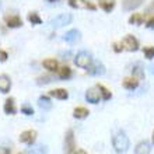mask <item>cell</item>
I'll return each mask as SVG.
<instances>
[{
    "mask_svg": "<svg viewBox=\"0 0 154 154\" xmlns=\"http://www.w3.org/2000/svg\"><path fill=\"white\" fill-rule=\"evenodd\" d=\"M11 88V80L10 77L6 76V74H2L0 76V91L3 94H7Z\"/></svg>",
    "mask_w": 154,
    "mask_h": 154,
    "instance_id": "cell-11",
    "label": "cell"
},
{
    "mask_svg": "<svg viewBox=\"0 0 154 154\" xmlns=\"http://www.w3.org/2000/svg\"><path fill=\"white\" fill-rule=\"evenodd\" d=\"M51 81H52V77H51V76H42V77H39V79H38L37 84H39V85L48 84V83H51Z\"/></svg>",
    "mask_w": 154,
    "mask_h": 154,
    "instance_id": "cell-28",
    "label": "cell"
},
{
    "mask_svg": "<svg viewBox=\"0 0 154 154\" xmlns=\"http://www.w3.org/2000/svg\"><path fill=\"white\" fill-rule=\"evenodd\" d=\"M88 73L93 74V76H101V74L105 73V67L100 62H94L93 65L88 67Z\"/></svg>",
    "mask_w": 154,
    "mask_h": 154,
    "instance_id": "cell-10",
    "label": "cell"
},
{
    "mask_svg": "<svg viewBox=\"0 0 154 154\" xmlns=\"http://www.w3.org/2000/svg\"><path fill=\"white\" fill-rule=\"evenodd\" d=\"M48 2H51V3H52V2H56V0H48Z\"/></svg>",
    "mask_w": 154,
    "mask_h": 154,
    "instance_id": "cell-37",
    "label": "cell"
},
{
    "mask_svg": "<svg viewBox=\"0 0 154 154\" xmlns=\"http://www.w3.org/2000/svg\"><path fill=\"white\" fill-rule=\"evenodd\" d=\"M129 23L130 24H134V25L143 24V16L142 14H133V16L129 18Z\"/></svg>",
    "mask_w": 154,
    "mask_h": 154,
    "instance_id": "cell-24",
    "label": "cell"
},
{
    "mask_svg": "<svg viewBox=\"0 0 154 154\" xmlns=\"http://www.w3.org/2000/svg\"><path fill=\"white\" fill-rule=\"evenodd\" d=\"M69 4L73 8H83V10H95V6L87 0H69Z\"/></svg>",
    "mask_w": 154,
    "mask_h": 154,
    "instance_id": "cell-5",
    "label": "cell"
},
{
    "mask_svg": "<svg viewBox=\"0 0 154 154\" xmlns=\"http://www.w3.org/2000/svg\"><path fill=\"white\" fill-rule=\"evenodd\" d=\"M132 72H133V76H136L137 79H143V76H144V73H143V70H142V67L139 65H136L132 69Z\"/></svg>",
    "mask_w": 154,
    "mask_h": 154,
    "instance_id": "cell-27",
    "label": "cell"
},
{
    "mask_svg": "<svg viewBox=\"0 0 154 154\" xmlns=\"http://www.w3.org/2000/svg\"><path fill=\"white\" fill-rule=\"evenodd\" d=\"M21 112L25 115H32L34 109H32V106H29V105H23L21 106Z\"/></svg>",
    "mask_w": 154,
    "mask_h": 154,
    "instance_id": "cell-30",
    "label": "cell"
},
{
    "mask_svg": "<svg viewBox=\"0 0 154 154\" xmlns=\"http://www.w3.org/2000/svg\"><path fill=\"white\" fill-rule=\"evenodd\" d=\"M6 23H7V27L10 28H18L23 25V21L18 16H11V17H7L6 18Z\"/></svg>",
    "mask_w": 154,
    "mask_h": 154,
    "instance_id": "cell-14",
    "label": "cell"
},
{
    "mask_svg": "<svg viewBox=\"0 0 154 154\" xmlns=\"http://www.w3.org/2000/svg\"><path fill=\"white\" fill-rule=\"evenodd\" d=\"M151 147L149 142H140L134 149V154H150Z\"/></svg>",
    "mask_w": 154,
    "mask_h": 154,
    "instance_id": "cell-13",
    "label": "cell"
},
{
    "mask_svg": "<svg viewBox=\"0 0 154 154\" xmlns=\"http://www.w3.org/2000/svg\"><path fill=\"white\" fill-rule=\"evenodd\" d=\"M98 90H100V93H101V95H102V98L104 100H109L112 95H111V93L108 91V90L104 87V85H98Z\"/></svg>",
    "mask_w": 154,
    "mask_h": 154,
    "instance_id": "cell-26",
    "label": "cell"
},
{
    "mask_svg": "<svg viewBox=\"0 0 154 154\" xmlns=\"http://www.w3.org/2000/svg\"><path fill=\"white\" fill-rule=\"evenodd\" d=\"M70 154H85L84 150H77V151H72Z\"/></svg>",
    "mask_w": 154,
    "mask_h": 154,
    "instance_id": "cell-35",
    "label": "cell"
},
{
    "mask_svg": "<svg viewBox=\"0 0 154 154\" xmlns=\"http://www.w3.org/2000/svg\"><path fill=\"white\" fill-rule=\"evenodd\" d=\"M0 154H10V150L6 147H0Z\"/></svg>",
    "mask_w": 154,
    "mask_h": 154,
    "instance_id": "cell-33",
    "label": "cell"
},
{
    "mask_svg": "<svg viewBox=\"0 0 154 154\" xmlns=\"http://www.w3.org/2000/svg\"><path fill=\"white\" fill-rule=\"evenodd\" d=\"M153 143H154V132H153Z\"/></svg>",
    "mask_w": 154,
    "mask_h": 154,
    "instance_id": "cell-38",
    "label": "cell"
},
{
    "mask_svg": "<svg viewBox=\"0 0 154 154\" xmlns=\"http://www.w3.org/2000/svg\"><path fill=\"white\" fill-rule=\"evenodd\" d=\"M150 73H154V65L150 66Z\"/></svg>",
    "mask_w": 154,
    "mask_h": 154,
    "instance_id": "cell-36",
    "label": "cell"
},
{
    "mask_svg": "<svg viewBox=\"0 0 154 154\" xmlns=\"http://www.w3.org/2000/svg\"><path fill=\"white\" fill-rule=\"evenodd\" d=\"M137 85H139V80L136 77H129V79L123 80V87L126 90H134L137 88Z\"/></svg>",
    "mask_w": 154,
    "mask_h": 154,
    "instance_id": "cell-17",
    "label": "cell"
},
{
    "mask_svg": "<svg viewBox=\"0 0 154 154\" xmlns=\"http://www.w3.org/2000/svg\"><path fill=\"white\" fill-rule=\"evenodd\" d=\"M28 20H29V23H32V24H35V25L42 24V20H41V17L38 16L37 13H31V14H28Z\"/></svg>",
    "mask_w": 154,
    "mask_h": 154,
    "instance_id": "cell-25",
    "label": "cell"
},
{
    "mask_svg": "<svg viewBox=\"0 0 154 154\" xmlns=\"http://www.w3.org/2000/svg\"><path fill=\"white\" fill-rule=\"evenodd\" d=\"M122 48L126 49V51H129V52H134V51L139 49V42L134 37L128 35V37H125L123 41H122Z\"/></svg>",
    "mask_w": 154,
    "mask_h": 154,
    "instance_id": "cell-4",
    "label": "cell"
},
{
    "mask_svg": "<svg viewBox=\"0 0 154 154\" xmlns=\"http://www.w3.org/2000/svg\"><path fill=\"white\" fill-rule=\"evenodd\" d=\"M144 56L147 57V59H153L154 57V48L153 46H149V48H144Z\"/></svg>",
    "mask_w": 154,
    "mask_h": 154,
    "instance_id": "cell-29",
    "label": "cell"
},
{
    "mask_svg": "<svg viewBox=\"0 0 154 154\" xmlns=\"http://www.w3.org/2000/svg\"><path fill=\"white\" fill-rule=\"evenodd\" d=\"M44 67L49 72H56L57 70V62L55 59H46L44 60Z\"/></svg>",
    "mask_w": 154,
    "mask_h": 154,
    "instance_id": "cell-21",
    "label": "cell"
},
{
    "mask_svg": "<svg viewBox=\"0 0 154 154\" xmlns=\"http://www.w3.org/2000/svg\"><path fill=\"white\" fill-rule=\"evenodd\" d=\"M37 139V132L35 130H27V132H23L20 136V142L21 143H27V144H34Z\"/></svg>",
    "mask_w": 154,
    "mask_h": 154,
    "instance_id": "cell-7",
    "label": "cell"
},
{
    "mask_svg": "<svg viewBox=\"0 0 154 154\" xmlns=\"http://www.w3.org/2000/svg\"><path fill=\"white\" fill-rule=\"evenodd\" d=\"M28 154H46L48 153V147L44 146V144H37V146H32L28 147V150H27Z\"/></svg>",
    "mask_w": 154,
    "mask_h": 154,
    "instance_id": "cell-15",
    "label": "cell"
},
{
    "mask_svg": "<svg viewBox=\"0 0 154 154\" xmlns=\"http://www.w3.org/2000/svg\"><path fill=\"white\" fill-rule=\"evenodd\" d=\"M80 38H81V35L77 29H70L69 32L65 34L63 39H65L66 42H69V44H76L77 41H80Z\"/></svg>",
    "mask_w": 154,
    "mask_h": 154,
    "instance_id": "cell-12",
    "label": "cell"
},
{
    "mask_svg": "<svg viewBox=\"0 0 154 154\" xmlns=\"http://www.w3.org/2000/svg\"><path fill=\"white\" fill-rule=\"evenodd\" d=\"M74 63H76V66L81 67V69H88L90 66H91V63H93V57H91V55L88 52L81 51L74 57Z\"/></svg>",
    "mask_w": 154,
    "mask_h": 154,
    "instance_id": "cell-3",
    "label": "cell"
},
{
    "mask_svg": "<svg viewBox=\"0 0 154 154\" xmlns=\"http://www.w3.org/2000/svg\"><path fill=\"white\" fill-rule=\"evenodd\" d=\"M7 57H8L7 52H4V51H0V62H6V60H7Z\"/></svg>",
    "mask_w": 154,
    "mask_h": 154,
    "instance_id": "cell-31",
    "label": "cell"
},
{
    "mask_svg": "<svg viewBox=\"0 0 154 154\" xmlns=\"http://www.w3.org/2000/svg\"><path fill=\"white\" fill-rule=\"evenodd\" d=\"M112 144L116 153H125L129 149V137L125 134V132L118 130L112 137Z\"/></svg>",
    "mask_w": 154,
    "mask_h": 154,
    "instance_id": "cell-1",
    "label": "cell"
},
{
    "mask_svg": "<svg viewBox=\"0 0 154 154\" xmlns=\"http://www.w3.org/2000/svg\"><path fill=\"white\" fill-rule=\"evenodd\" d=\"M144 0H123L122 2V7L125 11H132L134 8H137L139 6H142Z\"/></svg>",
    "mask_w": 154,
    "mask_h": 154,
    "instance_id": "cell-8",
    "label": "cell"
},
{
    "mask_svg": "<svg viewBox=\"0 0 154 154\" xmlns=\"http://www.w3.org/2000/svg\"><path fill=\"white\" fill-rule=\"evenodd\" d=\"M98 4H100V7H101L104 11L109 13V11H112L115 7V0H98Z\"/></svg>",
    "mask_w": 154,
    "mask_h": 154,
    "instance_id": "cell-16",
    "label": "cell"
},
{
    "mask_svg": "<svg viewBox=\"0 0 154 154\" xmlns=\"http://www.w3.org/2000/svg\"><path fill=\"white\" fill-rule=\"evenodd\" d=\"M51 95L55 97V98H57V100H66V98L69 97V93H67L65 88H57V90L51 91Z\"/></svg>",
    "mask_w": 154,
    "mask_h": 154,
    "instance_id": "cell-19",
    "label": "cell"
},
{
    "mask_svg": "<svg viewBox=\"0 0 154 154\" xmlns=\"http://www.w3.org/2000/svg\"><path fill=\"white\" fill-rule=\"evenodd\" d=\"M100 98H101V93H100V90L98 87H94V88H90L87 93H85V100L91 104H97L100 101Z\"/></svg>",
    "mask_w": 154,
    "mask_h": 154,
    "instance_id": "cell-6",
    "label": "cell"
},
{
    "mask_svg": "<svg viewBox=\"0 0 154 154\" xmlns=\"http://www.w3.org/2000/svg\"><path fill=\"white\" fill-rule=\"evenodd\" d=\"M72 20H73L72 14H69V13H63V14H59V16H56L55 18H52V20L49 21V25L55 29L62 28V27H65V25H69L70 23H72Z\"/></svg>",
    "mask_w": 154,
    "mask_h": 154,
    "instance_id": "cell-2",
    "label": "cell"
},
{
    "mask_svg": "<svg viewBox=\"0 0 154 154\" xmlns=\"http://www.w3.org/2000/svg\"><path fill=\"white\" fill-rule=\"evenodd\" d=\"M16 105H14V100L13 98H8L6 104H4V112L7 115H14L16 114Z\"/></svg>",
    "mask_w": 154,
    "mask_h": 154,
    "instance_id": "cell-18",
    "label": "cell"
},
{
    "mask_svg": "<svg viewBox=\"0 0 154 154\" xmlns=\"http://www.w3.org/2000/svg\"><path fill=\"white\" fill-rule=\"evenodd\" d=\"M88 109H85V108H83V106H80V108H76L73 112V116L77 118V119H84V118L88 116Z\"/></svg>",
    "mask_w": 154,
    "mask_h": 154,
    "instance_id": "cell-22",
    "label": "cell"
},
{
    "mask_svg": "<svg viewBox=\"0 0 154 154\" xmlns=\"http://www.w3.org/2000/svg\"><path fill=\"white\" fill-rule=\"evenodd\" d=\"M147 27H149V28H154V17H153V18H150V20H149V21H147Z\"/></svg>",
    "mask_w": 154,
    "mask_h": 154,
    "instance_id": "cell-32",
    "label": "cell"
},
{
    "mask_svg": "<svg viewBox=\"0 0 154 154\" xmlns=\"http://www.w3.org/2000/svg\"><path fill=\"white\" fill-rule=\"evenodd\" d=\"M38 105H39V108H42L44 111H48L52 108V102H51V100H49L48 97H39Z\"/></svg>",
    "mask_w": 154,
    "mask_h": 154,
    "instance_id": "cell-20",
    "label": "cell"
},
{
    "mask_svg": "<svg viewBox=\"0 0 154 154\" xmlns=\"http://www.w3.org/2000/svg\"><path fill=\"white\" fill-rule=\"evenodd\" d=\"M59 77H60L62 80H67L72 77V69L67 67V66H63L60 70H59Z\"/></svg>",
    "mask_w": 154,
    "mask_h": 154,
    "instance_id": "cell-23",
    "label": "cell"
},
{
    "mask_svg": "<svg viewBox=\"0 0 154 154\" xmlns=\"http://www.w3.org/2000/svg\"><path fill=\"white\" fill-rule=\"evenodd\" d=\"M74 136H73V130H69L66 134V142H65V151L67 154H70L74 150Z\"/></svg>",
    "mask_w": 154,
    "mask_h": 154,
    "instance_id": "cell-9",
    "label": "cell"
},
{
    "mask_svg": "<svg viewBox=\"0 0 154 154\" xmlns=\"http://www.w3.org/2000/svg\"><path fill=\"white\" fill-rule=\"evenodd\" d=\"M114 49H115V52H121V51H122V48H121V46H119L118 44L114 45Z\"/></svg>",
    "mask_w": 154,
    "mask_h": 154,
    "instance_id": "cell-34",
    "label": "cell"
}]
</instances>
